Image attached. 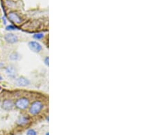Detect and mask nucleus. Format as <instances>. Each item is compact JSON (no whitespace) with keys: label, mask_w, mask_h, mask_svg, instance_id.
<instances>
[{"label":"nucleus","mask_w":153,"mask_h":135,"mask_svg":"<svg viewBox=\"0 0 153 135\" xmlns=\"http://www.w3.org/2000/svg\"><path fill=\"white\" fill-rule=\"evenodd\" d=\"M43 108V104L39 100L33 102L29 107V113L31 115H37L41 111Z\"/></svg>","instance_id":"obj_1"},{"label":"nucleus","mask_w":153,"mask_h":135,"mask_svg":"<svg viewBox=\"0 0 153 135\" xmlns=\"http://www.w3.org/2000/svg\"><path fill=\"white\" fill-rule=\"evenodd\" d=\"M29 104V100L28 98H21L16 100V101L14 104L17 109L20 110H24L28 107Z\"/></svg>","instance_id":"obj_2"},{"label":"nucleus","mask_w":153,"mask_h":135,"mask_svg":"<svg viewBox=\"0 0 153 135\" xmlns=\"http://www.w3.org/2000/svg\"><path fill=\"white\" fill-rule=\"evenodd\" d=\"M30 81L28 78L24 77H20L16 78L15 80V84L19 87H27L30 85Z\"/></svg>","instance_id":"obj_3"},{"label":"nucleus","mask_w":153,"mask_h":135,"mask_svg":"<svg viewBox=\"0 0 153 135\" xmlns=\"http://www.w3.org/2000/svg\"><path fill=\"white\" fill-rule=\"evenodd\" d=\"M29 48H30L31 51H33L34 53H39L42 50V46L39 43L36 41H31L29 42L28 44Z\"/></svg>","instance_id":"obj_4"},{"label":"nucleus","mask_w":153,"mask_h":135,"mask_svg":"<svg viewBox=\"0 0 153 135\" xmlns=\"http://www.w3.org/2000/svg\"><path fill=\"white\" fill-rule=\"evenodd\" d=\"M4 39L7 43H8L10 44H14L19 41L18 36H16L15 34L12 33L6 34L4 36Z\"/></svg>","instance_id":"obj_5"},{"label":"nucleus","mask_w":153,"mask_h":135,"mask_svg":"<svg viewBox=\"0 0 153 135\" xmlns=\"http://www.w3.org/2000/svg\"><path fill=\"white\" fill-rule=\"evenodd\" d=\"M8 17L9 20L11 21L12 23H16V24H19L21 23V17H20L18 14L16 13V12H9V14H8Z\"/></svg>","instance_id":"obj_6"},{"label":"nucleus","mask_w":153,"mask_h":135,"mask_svg":"<svg viewBox=\"0 0 153 135\" xmlns=\"http://www.w3.org/2000/svg\"><path fill=\"white\" fill-rule=\"evenodd\" d=\"M6 72L10 78H14L16 77V68L12 65L9 66L8 67L6 68Z\"/></svg>","instance_id":"obj_7"},{"label":"nucleus","mask_w":153,"mask_h":135,"mask_svg":"<svg viewBox=\"0 0 153 135\" xmlns=\"http://www.w3.org/2000/svg\"><path fill=\"white\" fill-rule=\"evenodd\" d=\"M14 106V103L11 100H4V101L2 102V104H1L2 109L5 110H8H8L13 109Z\"/></svg>","instance_id":"obj_8"},{"label":"nucleus","mask_w":153,"mask_h":135,"mask_svg":"<svg viewBox=\"0 0 153 135\" xmlns=\"http://www.w3.org/2000/svg\"><path fill=\"white\" fill-rule=\"evenodd\" d=\"M29 122V119L25 116H21L19 118L17 119V124L21 126L25 125Z\"/></svg>","instance_id":"obj_9"},{"label":"nucleus","mask_w":153,"mask_h":135,"mask_svg":"<svg viewBox=\"0 0 153 135\" xmlns=\"http://www.w3.org/2000/svg\"><path fill=\"white\" fill-rule=\"evenodd\" d=\"M20 59V55L18 53L14 52L10 54V60H11L12 61H17Z\"/></svg>","instance_id":"obj_10"},{"label":"nucleus","mask_w":153,"mask_h":135,"mask_svg":"<svg viewBox=\"0 0 153 135\" xmlns=\"http://www.w3.org/2000/svg\"><path fill=\"white\" fill-rule=\"evenodd\" d=\"M44 34L39 33V34H36L33 35V38H35L36 40H40V39L43 38Z\"/></svg>","instance_id":"obj_11"},{"label":"nucleus","mask_w":153,"mask_h":135,"mask_svg":"<svg viewBox=\"0 0 153 135\" xmlns=\"http://www.w3.org/2000/svg\"><path fill=\"white\" fill-rule=\"evenodd\" d=\"M16 29L17 28H16V27L14 25H8V26H7L6 28L7 31H13V30H16Z\"/></svg>","instance_id":"obj_12"},{"label":"nucleus","mask_w":153,"mask_h":135,"mask_svg":"<svg viewBox=\"0 0 153 135\" xmlns=\"http://www.w3.org/2000/svg\"><path fill=\"white\" fill-rule=\"evenodd\" d=\"M37 132L33 129H30L27 132V135H36Z\"/></svg>","instance_id":"obj_13"},{"label":"nucleus","mask_w":153,"mask_h":135,"mask_svg":"<svg viewBox=\"0 0 153 135\" xmlns=\"http://www.w3.org/2000/svg\"><path fill=\"white\" fill-rule=\"evenodd\" d=\"M44 63H45V64L46 66H48V57H46L45 58V60H44Z\"/></svg>","instance_id":"obj_14"},{"label":"nucleus","mask_w":153,"mask_h":135,"mask_svg":"<svg viewBox=\"0 0 153 135\" xmlns=\"http://www.w3.org/2000/svg\"><path fill=\"white\" fill-rule=\"evenodd\" d=\"M2 78H2V77H1V75H0V81H1V80H2Z\"/></svg>","instance_id":"obj_15"},{"label":"nucleus","mask_w":153,"mask_h":135,"mask_svg":"<svg viewBox=\"0 0 153 135\" xmlns=\"http://www.w3.org/2000/svg\"><path fill=\"white\" fill-rule=\"evenodd\" d=\"M46 135H48V133H46Z\"/></svg>","instance_id":"obj_16"}]
</instances>
